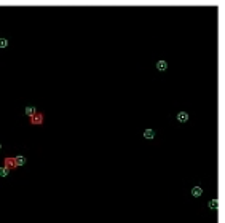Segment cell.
<instances>
[{"mask_svg": "<svg viewBox=\"0 0 225 223\" xmlns=\"http://www.w3.org/2000/svg\"><path fill=\"white\" fill-rule=\"evenodd\" d=\"M144 139H147V140L155 139V131H153V129H145L144 131Z\"/></svg>", "mask_w": 225, "mask_h": 223, "instance_id": "obj_6", "label": "cell"}, {"mask_svg": "<svg viewBox=\"0 0 225 223\" xmlns=\"http://www.w3.org/2000/svg\"><path fill=\"white\" fill-rule=\"evenodd\" d=\"M0 150H2V144H0Z\"/></svg>", "mask_w": 225, "mask_h": 223, "instance_id": "obj_12", "label": "cell"}, {"mask_svg": "<svg viewBox=\"0 0 225 223\" xmlns=\"http://www.w3.org/2000/svg\"><path fill=\"white\" fill-rule=\"evenodd\" d=\"M217 204H219V201H217V199H213V201L209 202V207L213 209V211H216V209H217Z\"/></svg>", "mask_w": 225, "mask_h": 223, "instance_id": "obj_10", "label": "cell"}, {"mask_svg": "<svg viewBox=\"0 0 225 223\" xmlns=\"http://www.w3.org/2000/svg\"><path fill=\"white\" fill-rule=\"evenodd\" d=\"M10 174V169H7L5 166H0V177H7Z\"/></svg>", "mask_w": 225, "mask_h": 223, "instance_id": "obj_9", "label": "cell"}, {"mask_svg": "<svg viewBox=\"0 0 225 223\" xmlns=\"http://www.w3.org/2000/svg\"><path fill=\"white\" fill-rule=\"evenodd\" d=\"M8 46V40L7 38H0V48H7Z\"/></svg>", "mask_w": 225, "mask_h": 223, "instance_id": "obj_11", "label": "cell"}, {"mask_svg": "<svg viewBox=\"0 0 225 223\" xmlns=\"http://www.w3.org/2000/svg\"><path fill=\"white\" fill-rule=\"evenodd\" d=\"M24 113L31 118V116H34V115L37 113V108H35L34 105H27V107H26V110H24Z\"/></svg>", "mask_w": 225, "mask_h": 223, "instance_id": "obj_4", "label": "cell"}, {"mask_svg": "<svg viewBox=\"0 0 225 223\" xmlns=\"http://www.w3.org/2000/svg\"><path fill=\"white\" fill-rule=\"evenodd\" d=\"M201 194H203V188L201 187H193L192 188V196L193 198H200Z\"/></svg>", "mask_w": 225, "mask_h": 223, "instance_id": "obj_5", "label": "cell"}, {"mask_svg": "<svg viewBox=\"0 0 225 223\" xmlns=\"http://www.w3.org/2000/svg\"><path fill=\"white\" fill-rule=\"evenodd\" d=\"M29 121H31V124H34V126H37V124H43V121H45V113H43V112H37L34 116L29 118Z\"/></svg>", "mask_w": 225, "mask_h": 223, "instance_id": "obj_1", "label": "cell"}, {"mask_svg": "<svg viewBox=\"0 0 225 223\" xmlns=\"http://www.w3.org/2000/svg\"><path fill=\"white\" fill-rule=\"evenodd\" d=\"M3 166L7 167V169H10V171H16L18 169V164H16L15 156H7L3 159Z\"/></svg>", "mask_w": 225, "mask_h": 223, "instance_id": "obj_2", "label": "cell"}, {"mask_svg": "<svg viewBox=\"0 0 225 223\" xmlns=\"http://www.w3.org/2000/svg\"><path fill=\"white\" fill-rule=\"evenodd\" d=\"M15 159H16V164H18V167H21V166H26V163H27L26 156H22V155H18V156H15Z\"/></svg>", "mask_w": 225, "mask_h": 223, "instance_id": "obj_7", "label": "cell"}, {"mask_svg": "<svg viewBox=\"0 0 225 223\" xmlns=\"http://www.w3.org/2000/svg\"><path fill=\"white\" fill-rule=\"evenodd\" d=\"M157 69L160 72H164L166 69H168V62L166 61H157Z\"/></svg>", "mask_w": 225, "mask_h": 223, "instance_id": "obj_8", "label": "cell"}, {"mask_svg": "<svg viewBox=\"0 0 225 223\" xmlns=\"http://www.w3.org/2000/svg\"><path fill=\"white\" fill-rule=\"evenodd\" d=\"M177 121L179 123H187L188 121V113L187 112H179L177 113Z\"/></svg>", "mask_w": 225, "mask_h": 223, "instance_id": "obj_3", "label": "cell"}]
</instances>
